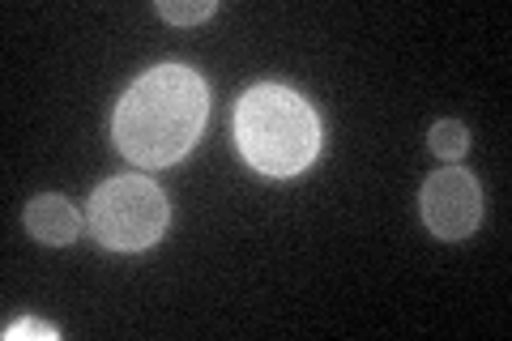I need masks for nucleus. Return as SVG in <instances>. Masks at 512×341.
<instances>
[{
    "instance_id": "6",
    "label": "nucleus",
    "mask_w": 512,
    "mask_h": 341,
    "mask_svg": "<svg viewBox=\"0 0 512 341\" xmlns=\"http://www.w3.org/2000/svg\"><path fill=\"white\" fill-rule=\"evenodd\" d=\"M427 145H431V154L444 158V162H461L470 150V133H466V124L461 120H436L431 124V133H427Z\"/></svg>"
},
{
    "instance_id": "2",
    "label": "nucleus",
    "mask_w": 512,
    "mask_h": 341,
    "mask_svg": "<svg viewBox=\"0 0 512 341\" xmlns=\"http://www.w3.org/2000/svg\"><path fill=\"white\" fill-rule=\"evenodd\" d=\"M235 141L252 171L291 180L320 154V120L312 103L291 86L265 81L252 86L235 107Z\"/></svg>"
},
{
    "instance_id": "1",
    "label": "nucleus",
    "mask_w": 512,
    "mask_h": 341,
    "mask_svg": "<svg viewBox=\"0 0 512 341\" xmlns=\"http://www.w3.org/2000/svg\"><path fill=\"white\" fill-rule=\"evenodd\" d=\"M205 116H210L205 81L184 64H158L124 90L111 137L137 167H167L197 145Z\"/></svg>"
},
{
    "instance_id": "3",
    "label": "nucleus",
    "mask_w": 512,
    "mask_h": 341,
    "mask_svg": "<svg viewBox=\"0 0 512 341\" xmlns=\"http://www.w3.org/2000/svg\"><path fill=\"white\" fill-rule=\"evenodd\" d=\"M90 235L111 252H141L167 231V197L146 175H116L94 188L86 209Z\"/></svg>"
},
{
    "instance_id": "4",
    "label": "nucleus",
    "mask_w": 512,
    "mask_h": 341,
    "mask_svg": "<svg viewBox=\"0 0 512 341\" xmlns=\"http://www.w3.org/2000/svg\"><path fill=\"white\" fill-rule=\"evenodd\" d=\"M419 214L427 222V231L444 243H461L474 235L478 218H483V188L470 171H461L457 162L431 171L427 184L419 192Z\"/></svg>"
},
{
    "instance_id": "7",
    "label": "nucleus",
    "mask_w": 512,
    "mask_h": 341,
    "mask_svg": "<svg viewBox=\"0 0 512 341\" xmlns=\"http://www.w3.org/2000/svg\"><path fill=\"white\" fill-rule=\"evenodd\" d=\"M154 9H158V18H167L175 26H197V22H205V18H214L218 13L214 0H188V5H180V0H158Z\"/></svg>"
},
{
    "instance_id": "5",
    "label": "nucleus",
    "mask_w": 512,
    "mask_h": 341,
    "mask_svg": "<svg viewBox=\"0 0 512 341\" xmlns=\"http://www.w3.org/2000/svg\"><path fill=\"white\" fill-rule=\"evenodd\" d=\"M26 231H30V239L47 243V248H64V243H73L82 235V214H77L73 201L60 197V192H39V197L26 205Z\"/></svg>"
},
{
    "instance_id": "8",
    "label": "nucleus",
    "mask_w": 512,
    "mask_h": 341,
    "mask_svg": "<svg viewBox=\"0 0 512 341\" xmlns=\"http://www.w3.org/2000/svg\"><path fill=\"white\" fill-rule=\"evenodd\" d=\"M5 337H52L56 341V329L52 324H35V320H22V324H9Z\"/></svg>"
}]
</instances>
